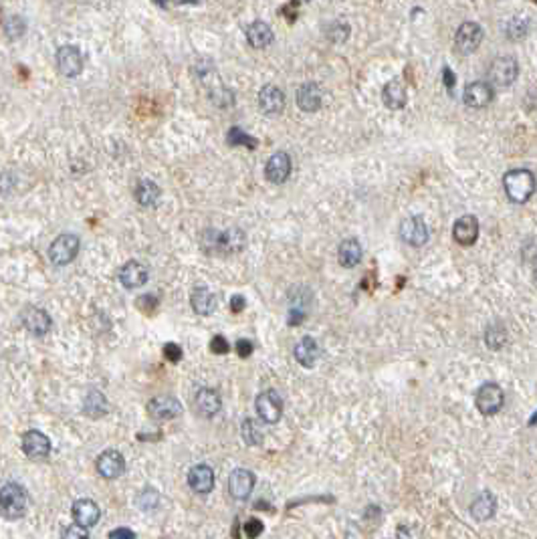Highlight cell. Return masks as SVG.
I'll return each mask as SVG.
<instances>
[{
    "label": "cell",
    "instance_id": "3957f363",
    "mask_svg": "<svg viewBox=\"0 0 537 539\" xmlns=\"http://www.w3.org/2000/svg\"><path fill=\"white\" fill-rule=\"evenodd\" d=\"M505 404V392L495 382H485L475 392V406L483 416L497 415Z\"/></svg>",
    "mask_w": 537,
    "mask_h": 539
},
{
    "label": "cell",
    "instance_id": "ba28073f",
    "mask_svg": "<svg viewBox=\"0 0 537 539\" xmlns=\"http://www.w3.org/2000/svg\"><path fill=\"white\" fill-rule=\"evenodd\" d=\"M147 415L154 420H172L182 415V404L174 396H156L147 402Z\"/></svg>",
    "mask_w": 537,
    "mask_h": 539
},
{
    "label": "cell",
    "instance_id": "5bb4252c",
    "mask_svg": "<svg viewBox=\"0 0 537 539\" xmlns=\"http://www.w3.org/2000/svg\"><path fill=\"white\" fill-rule=\"evenodd\" d=\"M71 515H73V521L77 525H81L85 529L97 525V521L102 517V511H99V505L91 499H79L73 503V509H71Z\"/></svg>",
    "mask_w": 537,
    "mask_h": 539
},
{
    "label": "cell",
    "instance_id": "f6af8a7d",
    "mask_svg": "<svg viewBox=\"0 0 537 539\" xmlns=\"http://www.w3.org/2000/svg\"><path fill=\"white\" fill-rule=\"evenodd\" d=\"M245 307H247V299H245L243 295H232V299H230V312L241 313L245 312Z\"/></svg>",
    "mask_w": 537,
    "mask_h": 539
},
{
    "label": "cell",
    "instance_id": "ffe728a7",
    "mask_svg": "<svg viewBox=\"0 0 537 539\" xmlns=\"http://www.w3.org/2000/svg\"><path fill=\"white\" fill-rule=\"evenodd\" d=\"M188 485L192 491L200 493V495H207L214 489V471L212 467L208 465H194L190 471H188Z\"/></svg>",
    "mask_w": 537,
    "mask_h": 539
},
{
    "label": "cell",
    "instance_id": "d590c367",
    "mask_svg": "<svg viewBox=\"0 0 537 539\" xmlns=\"http://www.w3.org/2000/svg\"><path fill=\"white\" fill-rule=\"evenodd\" d=\"M507 341V330H503L501 325H491L485 333V344L489 350H501Z\"/></svg>",
    "mask_w": 537,
    "mask_h": 539
},
{
    "label": "cell",
    "instance_id": "1f68e13d",
    "mask_svg": "<svg viewBox=\"0 0 537 539\" xmlns=\"http://www.w3.org/2000/svg\"><path fill=\"white\" fill-rule=\"evenodd\" d=\"M105 412H107L105 396L102 392H89L85 398V415L97 418V416H104Z\"/></svg>",
    "mask_w": 537,
    "mask_h": 539
},
{
    "label": "cell",
    "instance_id": "603a6c76",
    "mask_svg": "<svg viewBox=\"0 0 537 539\" xmlns=\"http://www.w3.org/2000/svg\"><path fill=\"white\" fill-rule=\"evenodd\" d=\"M22 325L33 333V335H45L51 330V317L45 309L39 307H29L22 312Z\"/></svg>",
    "mask_w": 537,
    "mask_h": 539
},
{
    "label": "cell",
    "instance_id": "d6986e66",
    "mask_svg": "<svg viewBox=\"0 0 537 539\" xmlns=\"http://www.w3.org/2000/svg\"><path fill=\"white\" fill-rule=\"evenodd\" d=\"M268 182L273 184H283L291 174V158L287 152H277L268 158L267 166H265Z\"/></svg>",
    "mask_w": 537,
    "mask_h": 539
},
{
    "label": "cell",
    "instance_id": "ac0fdd59",
    "mask_svg": "<svg viewBox=\"0 0 537 539\" xmlns=\"http://www.w3.org/2000/svg\"><path fill=\"white\" fill-rule=\"evenodd\" d=\"M22 451L29 458L41 460V458H47L51 453V440L39 431H29L26 435L22 436Z\"/></svg>",
    "mask_w": 537,
    "mask_h": 539
},
{
    "label": "cell",
    "instance_id": "83f0119b",
    "mask_svg": "<svg viewBox=\"0 0 537 539\" xmlns=\"http://www.w3.org/2000/svg\"><path fill=\"white\" fill-rule=\"evenodd\" d=\"M362 255H364V250H362V245L358 243V239H346L337 249L339 265L346 269H353L355 265H360Z\"/></svg>",
    "mask_w": 537,
    "mask_h": 539
},
{
    "label": "cell",
    "instance_id": "f1b7e54d",
    "mask_svg": "<svg viewBox=\"0 0 537 539\" xmlns=\"http://www.w3.org/2000/svg\"><path fill=\"white\" fill-rule=\"evenodd\" d=\"M247 41L250 42L253 49H267L268 45L273 42V29L268 26L267 22L255 21L253 24H248Z\"/></svg>",
    "mask_w": 537,
    "mask_h": 539
},
{
    "label": "cell",
    "instance_id": "44dd1931",
    "mask_svg": "<svg viewBox=\"0 0 537 539\" xmlns=\"http://www.w3.org/2000/svg\"><path fill=\"white\" fill-rule=\"evenodd\" d=\"M194 406L196 410L207 418H212L221 412L223 408V400H221V394L212 388H200L196 396H194Z\"/></svg>",
    "mask_w": 537,
    "mask_h": 539
},
{
    "label": "cell",
    "instance_id": "60d3db41",
    "mask_svg": "<svg viewBox=\"0 0 537 539\" xmlns=\"http://www.w3.org/2000/svg\"><path fill=\"white\" fill-rule=\"evenodd\" d=\"M348 35H350V26L348 24H344V22H335L333 26H331V33H330V39L335 42H342L348 39Z\"/></svg>",
    "mask_w": 537,
    "mask_h": 539
},
{
    "label": "cell",
    "instance_id": "5b68a950",
    "mask_svg": "<svg viewBox=\"0 0 537 539\" xmlns=\"http://www.w3.org/2000/svg\"><path fill=\"white\" fill-rule=\"evenodd\" d=\"M255 410L265 424H275L283 416V400L275 390H265L257 396Z\"/></svg>",
    "mask_w": 537,
    "mask_h": 539
},
{
    "label": "cell",
    "instance_id": "8d00e7d4",
    "mask_svg": "<svg viewBox=\"0 0 537 539\" xmlns=\"http://www.w3.org/2000/svg\"><path fill=\"white\" fill-rule=\"evenodd\" d=\"M158 501H160V495L156 489H144L138 497V505L145 511V509H154L158 505Z\"/></svg>",
    "mask_w": 537,
    "mask_h": 539
},
{
    "label": "cell",
    "instance_id": "c3c4849f",
    "mask_svg": "<svg viewBox=\"0 0 537 539\" xmlns=\"http://www.w3.org/2000/svg\"><path fill=\"white\" fill-rule=\"evenodd\" d=\"M154 4H158V6H162V8H166L168 6V0H152Z\"/></svg>",
    "mask_w": 537,
    "mask_h": 539
},
{
    "label": "cell",
    "instance_id": "6da1fadb",
    "mask_svg": "<svg viewBox=\"0 0 537 539\" xmlns=\"http://www.w3.org/2000/svg\"><path fill=\"white\" fill-rule=\"evenodd\" d=\"M503 188H505V194L511 202L515 204H523L531 198L534 194V188H536V178L529 170H511L505 174L503 178Z\"/></svg>",
    "mask_w": 537,
    "mask_h": 539
},
{
    "label": "cell",
    "instance_id": "f35d334b",
    "mask_svg": "<svg viewBox=\"0 0 537 539\" xmlns=\"http://www.w3.org/2000/svg\"><path fill=\"white\" fill-rule=\"evenodd\" d=\"M164 357L168 362H172V364H178V362L184 357V352H182V348H180L178 344L170 341V344H166L164 346Z\"/></svg>",
    "mask_w": 537,
    "mask_h": 539
},
{
    "label": "cell",
    "instance_id": "4316f807",
    "mask_svg": "<svg viewBox=\"0 0 537 539\" xmlns=\"http://www.w3.org/2000/svg\"><path fill=\"white\" fill-rule=\"evenodd\" d=\"M497 511V499L491 491H483L479 493L476 499L471 503V515L475 521H487L495 515Z\"/></svg>",
    "mask_w": 537,
    "mask_h": 539
},
{
    "label": "cell",
    "instance_id": "ee69618b",
    "mask_svg": "<svg viewBox=\"0 0 537 539\" xmlns=\"http://www.w3.org/2000/svg\"><path fill=\"white\" fill-rule=\"evenodd\" d=\"M253 341H248V339H239L237 341V346H234V352H237V355L239 357H243V360H247V357H250L253 355Z\"/></svg>",
    "mask_w": 537,
    "mask_h": 539
},
{
    "label": "cell",
    "instance_id": "7c38bea8",
    "mask_svg": "<svg viewBox=\"0 0 537 539\" xmlns=\"http://www.w3.org/2000/svg\"><path fill=\"white\" fill-rule=\"evenodd\" d=\"M255 483H257V477L253 471L248 469H234L228 477V491L230 495L239 501L243 499H248V495L253 493L255 489Z\"/></svg>",
    "mask_w": 537,
    "mask_h": 539
},
{
    "label": "cell",
    "instance_id": "484cf974",
    "mask_svg": "<svg viewBox=\"0 0 537 539\" xmlns=\"http://www.w3.org/2000/svg\"><path fill=\"white\" fill-rule=\"evenodd\" d=\"M321 89L319 85H315L313 81L303 83L297 89V105L299 109H303L305 113H313L321 107Z\"/></svg>",
    "mask_w": 537,
    "mask_h": 539
},
{
    "label": "cell",
    "instance_id": "b9f144b4",
    "mask_svg": "<svg viewBox=\"0 0 537 539\" xmlns=\"http://www.w3.org/2000/svg\"><path fill=\"white\" fill-rule=\"evenodd\" d=\"M61 539H89V533H87V529H85V527L77 525V523H73V525H69V527L63 531Z\"/></svg>",
    "mask_w": 537,
    "mask_h": 539
},
{
    "label": "cell",
    "instance_id": "d4e9b609",
    "mask_svg": "<svg viewBox=\"0 0 537 539\" xmlns=\"http://www.w3.org/2000/svg\"><path fill=\"white\" fill-rule=\"evenodd\" d=\"M190 303H192V309L198 313V315H212L218 307V299L212 291L208 287H194L192 295H190Z\"/></svg>",
    "mask_w": 537,
    "mask_h": 539
},
{
    "label": "cell",
    "instance_id": "52a82bcc",
    "mask_svg": "<svg viewBox=\"0 0 537 539\" xmlns=\"http://www.w3.org/2000/svg\"><path fill=\"white\" fill-rule=\"evenodd\" d=\"M483 41V29L476 22H463L458 26L455 35V47L458 53L463 55H471L479 49V45Z\"/></svg>",
    "mask_w": 537,
    "mask_h": 539
},
{
    "label": "cell",
    "instance_id": "7a4b0ae2",
    "mask_svg": "<svg viewBox=\"0 0 537 539\" xmlns=\"http://www.w3.org/2000/svg\"><path fill=\"white\" fill-rule=\"evenodd\" d=\"M29 495L22 485L6 483L0 487V515L6 519H19L26 513Z\"/></svg>",
    "mask_w": 537,
    "mask_h": 539
},
{
    "label": "cell",
    "instance_id": "9a60e30c",
    "mask_svg": "<svg viewBox=\"0 0 537 539\" xmlns=\"http://www.w3.org/2000/svg\"><path fill=\"white\" fill-rule=\"evenodd\" d=\"M259 107L265 115H279L285 109V93L275 87V85H265L259 91Z\"/></svg>",
    "mask_w": 537,
    "mask_h": 539
},
{
    "label": "cell",
    "instance_id": "8992f818",
    "mask_svg": "<svg viewBox=\"0 0 537 539\" xmlns=\"http://www.w3.org/2000/svg\"><path fill=\"white\" fill-rule=\"evenodd\" d=\"M428 227L420 216H408L400 225V239L410 247H422L428 243Z\"/></svg>",
    "mask_w": 537,
    "mask_h": 539
},
{
    "label": "cell",
    "instance_id": "e575fe53",
    "mask_svg": "<svg viewBox=\"0 0 537 539\" xmlns=\"http://www.w3.org/2000/svg\"><path fill=\"white\" fill-rule=\"evenodd\" d=\"M241 433H243V438H245V442L247 444H259L261 440H263V428L253 420V418H245L243 420V428H241Z\"/></svg>",
    "mask_w": 537,
    "mask_h": 539
},
{
    "label": "cell",
    "instance_id": "bcb514c9",
    "mask_svg": "<svg viewBox=\"0 0 537 539\" xmlns=\"http://www.w3.org/2000/svg\"><path fill=\"white\" fill-rule=\"evenodd\" d=\"M109 539H136V533L127 527H118L109 533Z\"/></svg>",
    "mask_w": 537,
    "mask_h": 539
},
{
    "label": "cell",
    "instance_id": "d6a6232c",
    "mask_svg": "<svg viewBox=\"0 0 537 539\" xmlns=\"http://www.w3.org/2000/svg\"><path fill=\"white\" fill-rule=\"evenodd\" d=\"M527 29H529V22L525 17H511L509 22L505 24V35L509 37V39H513V41H519V39H523L525 35H527Z\"/></svg>",
    "mask_w": 537,
    "mask_h": 539
},
{
    "label": "cell",
    "instance_id": "7dc6e473",
    "mask_svg": "<svg viewBox=\"0 0 537 539\" xmlns=\"http://www.w3.org/2000/svg\"><path fill=\"white\" fill-rule=\"evenodd\" d=\"M442 75H444V83L449 89H453V85H455V75H453V71L449 69V67H444L442 69Z\"/></svg>",
    "mask_w": 537,
    "mask_h": 539
},
{
    "label": "cell",
    "instance_id": "e0dca14e",
    "mask_svg": "<svg viewBox=\"0 0 537 539\" xmlns=\"http://www.w3.org/2000/svg\"><path fill=\"white\" fill-rule=\"evenodd\" d=\"M453 239L463 247H471L475 245L479 239V220L473 214H465L460 216L453 227Z\"/></svg>",
    "mask_w": 537,
    "mask_h": 539
},
{
    "label": "cell",
    "instance_id": "9c48e42d",
    "mask_svg": "<svg viewBox=\"0 0 537 539\" xmlns=\"http://www.w3.org/2000/svg\"><path fill=\"white\" fill-rule=\"evenodd\" d=\"M519 75V65L513 57H497L495 61L491 63L489 69V77L491 81L499 87H509L513 85V81Z\"/></svg>",
    "mask_w": 537,
    "mask_h": 539
},
{
    "label": "cell",
    "instance_id": "277c9868",
    "mask_svg": "<svg viewBox=\"0 0 537 539\" xmlns=\"http://www.w3.org/2000/svg\"><path fill=\"white\" fill-rule=\"evenodd\" d=\"M79 236H75V234H61V236H57L55 241H53V245L49 247V259H51V263L53 265H69L75 257H77V252H79Z\"/></svg>",
    "mask_w": 537,
    "mask_h": 539
},
{
    "label": "cell",
    "instance_id": "30bf717a",
    "mask_svg": "<svg viewBox=\"0 0 537 539\" xmlns=\"http://www.w3.org/2000/svg\"><path fill=\"white\" fill-rule=\"evenodd\" d=\"M97 473L104 478H118L125 473V458L120 451H104L102 455L97 456Z\"/></svg>",
    "mask_w": 537,
    "mask_h": 539
},
{
    "label": "cell",
    "instance_id": "cb8c5ba5",
    "mask_svg": "<svg viewBox=\"0 0 537 539\" xmlns=\"http://www.w3.org/2000/svg\"><path fill=\"white\" fill-rule=\"evenodd\" d=\"M293 355H295V360H297L303 368H313L315 362H317L319 355H321V350H319L317 341H315L311 335H305V337H301V339L297 341V346H295V350H293Z\"/></svg>",
    "mask_w": 537,
    "mask_h": 539
},
{
    "label": "cell",
    "instance_id": "836d02e7",
    "mask_svg": "<svg viewBox=\"0 0 537 539\" xmlns=\"http://www.w3.org/2000/svg\"><path fill=\"white\" fill-rule=\"evenodd\" d=\"M227 142L228 145H243V147H248V150H255L259 142L253 138V136H248L245 134L241 127H230L227 134Z\"/></svg>",
    "mask_w": 537,
    "mask_h": 539
},
{
    "label": "cell",
    "instance_id": "8fae6325",
    "mask_svg": "<svg viewBox=\"0 0 537 539\" xmlns=\"http://www.w3.org/2000/svg\"><path fill=\"white\" fill-rule=\"evenodd\" d=\"M57 65L65 77H77L83 71L81 51L73 45H65L57 51Z\"/></svg>",
    "mask_w": 537,
    "mask_h": 539
},
{
    "label": "cell",
    "instance_id": "7bdbcfd3",
    "mask_svg": "<svg viewBox=\"0 0 537 539\" xmlns=\"http://www.w3.org/2000/svg\"><path fill=\"white\" fill-rule=\"evenodd\" d=\"M6 33L10 35V37H21L22 33H24V21H22L21 17H13L8 24H6Z\"/></svg>",
    "mask_w": 537,
    "mask_h": 539
},
{
    "label": "cell",
    "instance_id": "f907efd6",
    "mask_svg": "<svg viewBox=\"0 0 537 539\" xmlns=\"http://www.w3.org/2000/svg\"><path fill=\"white\" fill-rule=\"evenodd\" d=\"M531 2H536V0H531Z\"/></svg>",
    "mask_w": 537,
    "mask_h": 539
},
{
    "label": "cell",
    "instance_id": "74e56055",
    "mask_svg": "<svg viewBox=\"0 0 537 539\" xmlns=\"http://www.w3.org/2000/svg\"><path fill=\"white\" fill-rule=\"evenodd\" d=\"M245 536H247L248 539H257V538H261V533L265 531V525H263V521H259V519H255V517H250L245 521Z\"/></svg>",
    "mask_w": 537,
    "mask_h": 539
},
{
    "label": "cell",
    "instance_id": "681fc988",
    "mask_svg": "<svg viewBox=\"0 0 537 539\" xmlns=\"http://www.w3.org/2000/svg\"><path fill=\"white\" fill-rule=\"evenodd\" d=\"M178 2H182V4H196L198 0H178Z\"/></svg>",
    "mask_w": 537,
    "mask_h": 539
},
{
    "label": "cell",
    "instance_id": "4dcf8cb0",
    "mask_svg": "<svg viewBox=\"0 0 537 539\" xmlns=\"http://www.w3.org/2000/svg\"><path fill=\"white\" fill-rule=\"evenodd\" d=\"M158 198H160V188L152 180H142L136 188V200L142 207H154L158 202Z\"/></svg>",
    "mask_w": 537,
    "mask_h": 539
},
{
    "label": "cell",
    "instance_id": "2e32d148",
    "mask_svg": "<svg viewBox=\"0 0 537 539\" xmlns=\"http://www.w3.org/2000/svg\"><path fill=\"white\" fill-rule=\"evenodd\" d=\"M150 271L140 261H127L120 269V281L125 289H140L147 283Z\"/></svg>",
    "mask_w": 537,
    "mask_h": 539
},
{
    "label": "cell",
    "instance_id": "7402d4cb",
    "mask_svg": "<svg viewBox=\"0 0 537 539\" xmlns=\"http://www.w3.org/2000/svg\"><path fill=\"white\" fill-rule=\"evenodd\" d=\"M247 245V234L241 228H228L225 232H218L216 239V252H241Z\"/></svg>",
    "mask_w": 537,
    "mask_h": 539
},
{
    "label": "cell",
    "instance_id": "f546056e",
    "mask_svg": "<svg viewBox=\"0 0 537 539\" xmlns=\"http://www.w3.org/2000/svg\"><path fill=\"white\" fill-rule=\"evenodd\" d=\"M406 89H404V85L400 83V81H390V83L384 85V89H382V99H384V104L388 109H402L404 105H406Z\"/></svg>",
    "mask_w": 537,
    "mask_h": 539
},
{
    "label": "cell",
    "instance_id": "ab89813d",
    "mask_svg": "<svg viewBox=\"0 0 537 539\" xmlns=\"http://www.w3.org/2000/svg\"><path fill=\"white\" fill-rule=\"evenodd\" d=\"M210 352L216 353V355H225V353L230 352V344L227 341L225 335H216L210 339Z\"/></svg>",
    "mask_w": 537,
    "mask_h": 539
},
{
    "label": "cell",
    "instance_id": "4fadbf2b",
    "mask_svg": "<svg viewBox=\"0 0 537 539\" xmlns=\"http://www.w3.org/2000/svg\"><path fill=\"white\" fill-rule=\"evenodd\" d=\"M463 102L471 109H483L493 102V87L485 81H475L465 87Z\"/></svg>",
    "mask_w": 537,
    "mask_h": 539
}]
</instances>
